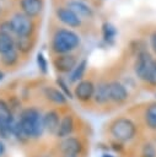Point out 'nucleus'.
<instances>
[{"label": "nucleus", "mask_w": 156, "mask_h": 157, "mask_svg": "<svg viewBox=\"0 0 156 157\" xmlns=\"http://www.w3.org/2000/svg\"><path fill=\"white\" fill-rule=\"evenodd\" d=\"M77 63H79V58L74 53L54 55L52 59L53 67L59 74H70L72 69L77 65Z\"/></svg>", "instance_id": "obj_7"}, {"label": "nucleus", "mask_w": 156, "mask_h": 157, "mask_svg": "<svg viewBox=\"0 0 156 157\" xmlns=\"http://www.w3.org/2000/svg\"><path fill=\"white\" fill-rule=\"evenodd\" d=\"M57 85L59 87V90L65 94L66 98H72L74 94H72V91L69 88V81H66L64 77H58L57 78Z\"/></svg>", "instance_id": "obj_23"}, {"label": "nucleus", "mask_w": 156, "mask_h": 157, "mask_svg": "<svg viewBox=\"0 0 156 157\" xmlns=\"http://www.w3.org/2000/svg\"><path fill=\"white\" fill-rule=\"evenodd\" d=\"M9 21H10V25H11L12 34L15 37L34 36V32H36L34 18H31L27 15L22 13L21 11H18V12H15L10 17Z\"/></svg>", "instance_id": "obj_4"}, {"label": "nucleus", "mask_w": 156, "mask_h": 157, "mask_svg": "<svg viewBox=\"0 0 156 157\" xmlns=\"http://www.w3.org/2000/svg\"><path fill=\"white\" fill-rule=\"evenodd\" d=\"M149 47H150L152 54L156 55V28L149 36Z\"/></svg>", "instance_id": "obj_28"}, {"label": "nucleus", "mask_w": 156, "mask_h": 157, "mask_svg": "<svg viewBox=\"0 0 156 157\" xmlns=\"http://www.w3.org/2000/svg\"><path fill=\"white\" fill-rule=\"evenodd\" d=\"M81 45V37L74 29L66 27H57L52 33L49 48L54 55L69 54Z\"/></svg>", "instance_id": "obj_2"}, {"label": "nucleus", "mask_w": 156, "mask_h": 157, "mask_svg": "<svg viewBox=\"0 0 156 157\" xmlns=\"http://www.w3.org/2000/svg\"><path fill=\"white\" fill-rule=\"evenodd\" d=\"M0 115L1 117H12V110L4 99H0Z\"/></svg>", "instance_id": "obj_27"}, {"label": "nucleus", "mask_w": 156, "mask_h": 157, "mask_svg": "<svg viewBox=\"0 0 156 157\" xmlns=\"http://www.w3.org/2000/svg\"><path fill=\"white\" fill-rule=\"evenodd\" d=\"M43 93H44V97L49 102H52V103H54L57 105H64L68 102V98L65 97V94L57 87L47 86V87H44Z\"/></svg>", "instance_id": "obj_16"}, {"label": "nucleus", "mask_w": 156, "mask_h": 157, "mask_svg": "<svg viewBox=\"0 0 156 157\" xmlns=\"http://www.w3.org/2000/svg\"><path fill=\"white\" fill-rule=\"evenodd\" d=\"M43 131V114L39 109L28 107L20 113V118L15 123L12 135H15L20 141H27L29 139L42 136Z\"/></svg>", "instance_id": "obj_1"}, {"label": "nucleus", "mask_w": 156, "mask_h": 157, "mask_svg": "<svg viewBox=\"0 0 156 157\" xmlns=\"http://www.w3.org/2000/svg\"><path fill=\"white\" fill-rule=\"evenodd\" d=\"M4 152H5V145L0 141V156H2V155H4Z\"/></svg>", "instance_id": "obj_30"}, {"label": "nucleus", "mask_w": 156, "mask_h": 157, "mask_svg": "<svg viewBox=\"0 0 156 157\" xmlns=\"http://www.w3.org/2000/svg\"><path fill=\"white\" fill-rule=\"evenodd\" d=\"M86 69H87V60L86 59L79 60L77 65L69 74V77H68L69 83H77L79 81H81L84 75H85V72H86Z\"/></svg>", "instance_id": "obj_19"}, {"label": "nucleus", "mask_w": 156, "mask_h": 157, "mask_svg": "<svg viewBox=\"0 0 156 157\" xmlns=\"http://www.w3.org/2000/svg\"><path fill=\"white\" fill-rule=\"evenodd\" d=\"M65 6L72 10L82 21L91 20L95 16V9L85 0H68Z\"/></svg>", "instance_id": "obj_9"}, {"label": "nucleus", "mask_w": 156, "mask_h": 157, "mask_svg": "<svg viewBox=\"0 0 156 157\" xmlns=\"http://www.w3.org/2000/svg\"><path fill=\"white\" fill-rule=\"evenodd\" d=\"M37 65H38V69L42 74H47L48 72V60L45 58V55L39 52L37 54Z\"/></svg>", "instance_id": "obj_24"}, {"label": "nucleus", "mask_w": 156, "mask_h": 157, "mask_svg": "<svg viewBox=\"0 0 156 157\" xmlns=\"http://www.w3.org/2000/svg\"><path fill=\"white\" fill-rule=\"evenodd\" d=\"M102 157H113V156H111V155H103Z\"/></svg>", "instance_id": "obj_32"}, {"label": "nucleus", "mask_w": 156, "mask_h": 157, "mask_svg": "<svg viewBox=\"0 0 156 157\" xmlns=\"http://www.w3.org/2000/svg\"><path fill=\"white\" fill-rule=\"evenodd\" d=\"M63 157H77V156H63Z\"/></svg>", "instance_id": "obj_33"}, {"label": "nucleus", "mask_w": 156, "mask_h": 157, "mask_svg": "<svg viewBox=\"0 0 156 157\" xmlns=\"http://www.w3.org/2000/svg\"><path fill=\"white\" fill-rule=\"evenodd\" d=\"M2 77H4V72L0 70V80H2Z\"/></svg>", "instance_id": "obj_31"}, {"label": "nucleus", "mask_w": 156, "mask_h": 157, "mask_svg": "<svg viewBox=\"0 0 156 157\" xmlns=\"http://www.w3.org/2000/svg\"><path fill=\"white\" fill-rule=\"evenodd\" d=\"M54 15H55V18L59 22H61L66 28L76 29V28H81L84 25V21L65 5L57 6L54 9Z\"/></svg>", "instance_id": "obj_6"}, {"label": "nucleus", "mask_w": 156, "mask_h": 157, "mask_svg": "<svg viewBox=\"0 0 156 157\" xmlns=\"http://www.w3.org/2000/svg\"><path fill=\"white\" fill-rule=\"evenodd\" d=\"M93 101L97 104H107L109 101V90H108V81H99L95 85V93Z\"/></svg>", "instance_id": "obj_15"}, {"label": "nucleus", "mask_w": 156, "mask_h": 157, "mask_svg": "<svg viewBox=\"0 0 156 157\" xmlns=\"http://www.w3.org/2000/svg\"><path fill=\"white\" fill-rule=\"evenodd\" d=\"M59 123H60V115L57 110L50 109L43 114V126H44V130H47L49 134H53V135L57 134Z\"/></svg>", "instance_id": "obj_13"}, {"label": "nucleus", "mask_w": 156, "mask_h": 157, "mask_svg": "<svg viewBox=\"0 0 156 157\" xmlns=\"http://www.w3.org/2000/svg\"><path fill=\"white\" fill-rule=\"evenodd\" d=\"M144 121L151 130H156V102L150 103L144 112Z\"/></svg>", "instance_id": "obj_20"}, {"label": "nucleus", "mask_w": 156, "mask_h": 157, "mask_svg": "<svg viewBox=\"0 0 156 157\" xmlns=\"http://www.w3.org/2000/svg\"><path fill=\"white\" fill-rule=\"evenodd\" d=\"M0 13H1V6H0Z\"/></svg>", "instance_id": "obj_34"}, {"label": "nucleus", "mask_w": 156, "mask_h": 157, "mask_svg": "<svg viewBox=\"0 0 156 157\" xmlns=\"http://www.w3.org/2000/svg\"><path fill=\"white\" fill-rule=\"evenodd\" d=\"M101 36L106 44H108V45L114 44L117 36H118V29H117L115 25H113L109 21H104L101 25Z\"/></svg>", "instance_id": "obj_17"}, {"label": "nucleus", "mask_w": 156, "mask_h": 157, "mask_svg": "<svg viewBox=\"0 0 156 157\" xmlns=\"http://www.w3.org/2000/svg\"><path fill=\"white\" fill-rule=\"evenodd\" d=\"M15 49V37L12 34L0 32V55Z\"/></svg>", "instance_id": "obj_21"}, {"label": "nucleus", "mask_w": 156, "mask_h": 157, "mask_svg": "<svg viewBox=\"0 0 156 157\" xmlns=\"http://www.w3.org/2000/svg\"><path fill=\"white\" fill-rule=\"evenodd\" d=\"M136 125L135 123L125 117H120L114 119L109 125V132L114 140L119 142H127L134 139L136 135Z\"/></svg>", "instance_id": "obj_3"}, {"label": "nucleus", "mask_w": 156, "mask_h": 157, "mask_svg": "<svg viewBox=\"0 0 156 157\" xmlns=\"http://www.w3.org/2000/svg\"><path fill=\"white\" fill-rule=\"evenodd\" d=\"M18 6L22 13L36 20L43 12L44 0H18Z\"/></svg>", "instance_id": "obj_11"}, {"label": "nucleus", "mask_w": 156, "mask_h": 157, "mask_svg": "<svg viewBox=\"0 0 156 157\" xmlns=\"http://www.w3.org/2000/svg\"><path fill=\"white\" fill-rule=\"evenodd\" d=\"M154 60H155V58L152 56V54L147 49H144L135 55L133 69H134L135 76L140 81L145 82V80H146V77L151 70V66L154 64Z\"/></svg>", "instance_id": "obj_5"}, {"label": "nucleus", "mask_w": 156, "mask_h": 157, "mask_svg": "<svg viewBox=\"0 0 156 157\" xmlns=\"http://www.w3.org/2000/svg\"><path fill=\"white\" fill-rule=\"evenodd\" d=\"M93 93H95V83L90 80V78H82L81 81H79L72 91L74 97L82 103L90 102L91 99H93Z\"/></svg>", "instance_id": "obj_8"}, {"label": "nucleus", "mask_w": 156, "mask_h": 157, "mask_svg": "<svg viewBox=\"0 0 156 157\" xmlns=\"http://www.w3.org/2000/svg\"><path fill=\"white\" fill-rule=\"evenodd\" d=\"M18 60H20V53L16 49H12V50H10V52L0 55V61L6 67L15 66L18 63Z\"/></svg>", "instance_id": "obj_22"}, {"label": "nucleus", "mask_w": 156, "mask_h": 157, "mask_svg": "<svg viewBox=\"0 0 156 157\" xmlns=\"http://www.w3.org/2000/svg\"><path fill=\"white\" fill-rule=\"evenodd\" d=\"M59 150L64 156H77L82 151V142L77 137L68 136L61 139Z\"/></svg>", "instance_id": "obj_12"}, {"label": "nucleus", "mask_w": 156, "mask_h": 157, "mask_svg": "<svg viewBox=\"0 0 156 157\" xmlns=\"http://www.w3.org/2000/svg\"><path fill=\"white\" fill-rule=\"evenodd\" d=\"M108 90H109V101L122 104L124 102H127L128 97H129V92L125 87V85H123L120 81L118 80H113L108 82Z\"/></svg>", "instance_id": "obj_10"}, {"label": "nucleus", "mask_w": 156, "mask_h": 157, "mask_svg": "<svg viewBox=\"0 0 156 157\" xmlns=\"http://www.w3.org/2000/svg\"><path fill=\"white\" fill-rule=\"evenodd\" d=\"M0 32L7 33V34H12V29H11V25H10V21H9V20L0 22ZM12 36H14V34H12Z\"/></svg>", "instance_id": "obj_29"}, {"label": "nucleus", "mask_w": 156, "mask_h": 157, "mask_svg": "<svg viewBox=\"0 0 156 157\" xmlns=\"http://www.w3.org/2000/svg\"><path fill=\"white\" fill-rule=\"evenodd\" d=\"M36 44L34 36H27V37H15V49L20 54H28L32 52Z\"/></svg>", "instance_id": "obj_18"}, {"label": "nucleus", "mask_w": 156, "mask_h": 157, "mask_svg": "<svg viewBox=\"0 0 156 157\" xmlns=\"http://www.w3.org/2000/svg\"><path fill=\"white\" fill-rule=\"evenodd\" d=\"M75 129V120H74V117L71 114H65L60 118V123H59V128H58V131H57V136L60 137V139H64V137H68L72 134Z\"/></svg>", "instance_id": "obj_14"}, {"label": "nucleus", "mask_w": 156, "mask_h": 157, "mask_svg": "<svg viewBox=\"0 0 156 157\" xmlns=\"http://www.w3.org/2000/svg\"><path fill=\"white\" fill-rule=\"evenodd\" d=\"M141 157H156V148L152 144H145L141 151Z\"/></svg>", "instance_id": "obj_26"}, {"label": "nucleus", "mask_w": 156, "mask_h": 157, "mask_svg": "<svg viewBox=\"0 0 156 157\" xmlns=\"http://www.w3.org/2000/svg\"><path fill=\"white\" fill-rule=\"evenodd\" d=\"M145 83L151 87H156V58L154 60V64L151 66V70H150L146 80H145Z\"/></svg>", "instance_id": "obj_25"}]
</instances>
